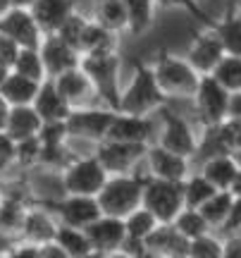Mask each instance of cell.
I'll return each instance as SVG.
<instances>
[{
    "instance_id": "obj_1",
    "label": "cell",
    "mask_w": 241,
    "mask_h": 258,
    "mask_svg": "<svg viewBox=\"0 0 241 258\" xmlns=\"http://www.w3.org/2000/svg\"><path fill=\"white\" fill-rule=\"evenodd\" d=\"M167 103L170 101L165 98V93L160 91L150 62L136 60L131 64L129 79L122 84L120 101H117L115 110L129 112V115H155Z\"/></svg>"
},
{
    "instance_id": "obj_2",
    "label": "cell",
    "mask_w": 241,
    "mask_h": 258,
    "mask_svg": "<svg viewBox=\"0 0 241 258\" xmlns=\"http://www.w3.org/2000/svg\"><path fill=\"white\" fill-rule=\"evenodd\" d=\"M150 67H153L155 82H158L160 91L165 93L167 101H172V98L189 101L194 96L201 74L186 62L184 55H177V53H170V50H160L158 55L153 57Z\"/></svg>"
},
{
    "instance_id": "obj_3",
    "label": "cell",
    "mask_w": 241,
    "mask_h": 258,
    "mask_svg": "<svg viewBox=\"0 0 241 258\" xmlns=\"http://www.w3.org/2000/svg\"><path fill=\"white\" fill-rule=\"evenodd\" d=\"M141 191H143V175L141 172L108 175L103 189L96 194V201L101 206L103 215L127 218L131 211H136L141 206Z\"/></svg>"
},
{
    "instance_id": "obj_4",
    "label": "cell",
    "mask_w": 241,
    "mask_h": 258,
    "mask_svg": "<svg viewBox=\"0 0 241 258\" xmlns=\"http://www.w3.org/2000/svg\"><path fill=\"white\" fill-rule=\"evenodd\" d=\"M86 77L91 79L93 89L98 93L103 105L117 108L122 91V55L120 50L112 53H98V55H82L79 60Z\"/></svg>"
},
{
    "instance_id": "obj_5",
    "label": "cell",
    "mask_w": 241,
    "mask_h": 258,
    "mask_svg": "<svg viewBox=\"0 0 241 258\" xmlns=\"http://www.w3.org/2000/svg\"><path fill=\"white\" fill-rule=\"evenodd\" d=\"M155 120H158V137L155 144L172 153L189 158L194 163L196 148H198V127L191 120H186L182 112H177L170 105H163L155 112Z\"/></svg>"
},
{
    "instance_id": "obj_6",
    "label": "cell",
    "mask_w": 241,
    "mask_h": 258,
    "mask_svg": "<svg viewBox=\"0 0 241 258\" xmlns=\"http://www.w3.org/2000/svg\"><path fill=\"white\" fill-rule=\"evenodd\" d=\"M105 179H108V172L98 163V158L93 156V151L91 153H76L57 175L60 191L79 194V196H96L103 189Z\"/></svg>"
},
{
    "instance_id": "obj_7",
    "label": "cell",
    "mask_w": 241,
    "mask_h": 258,
    "mask_svg": "<svg viewBox=\"0 0 241 258\" xmlns=\"http://www.w3.org/2000/svg\"><path fill=\"white\" fill-rule=\"evenodd\" d=\"M115 117V108L110 105H89V108H74L67 117V132L72 144H84L93 148L98 141L108 139V129Z\"/></svg>"
},
{
    "instance_id": "obj_8",
    "label": "cell",
    "mask_w": 241,
    "mask_h": 258,
    "mask_svg": "<svg viewBox=\"0 0 241 258\" xmlns=\"http://www.w3.org/2000/svg\"><path fill=\"white\" fill-rule=\"evenodd\" d=\"M189 101L194 105V124L198 129L213 127V124H220L222 120H227L229 91L222 89L210 74H201L198 86Z\"/></svg>"
},
{
    "instance_id": "obj_9",
    "label": "cell",
    "mask_w": 241,
    "mask_h": 258,
    "mask_svg": "<svg viewBox=\"0 0 241 258\" xmlns=\"http://www.w3.org/2000/svg\"><path fill=\"white\" fill-rule=\"evenodd\" d=\"M141 206L153 213V218L158 222L170 225L179 215V211L184 208L182 182H167V179H155V177H143Z\"/></svg>"
},
{
    "instance_id": "obj_10",
    "label": "cell",
    "mask_w": 241,
    "mask_h": 258,
    "mask_svg": "<svg viewBox=\"0 0 241 258\" xmlns=\"http://www.w3.org/2000/svg\"><path fill=\"white\" fill-rule=\"evenodd\" d=\"M148 146H136V144H122L112 139H103L93 146V156L105 167L108 175H127V172H139L141 160Z\"/></svg>"
},
{
    "instance_id": "obj_11",
    "label": "cell",
    "mask_w": 241,
    "mask_h": 258,
    "mask_svg": "<svg viewBox=\"0 0 241 258\" xmlns=\"http://www.w3.org/2000/svg\"><path fill=\"white\" fill-rule=\"evenodd\" d=\"M191 160L179 153H172L167 148L150 144L143 153L141 160V175L143 177H155V179H167V182H182L186 179V175L191 172Z\"/></svg>"
},
{
    "instance_id": "obj_12",
    "label": "cell",
    "mask_w": 241,
    "mask_h": 258,
    "mask_svg": "<svg viewBox=\"0 0 241 258\" xmlns=\"http://www.w3.org/2000/svg\"><path fill=\"white\" fill-rule=\"evenodd\" d=\"M158 137V120L155 115H129V112L115 110L112 124L108 129V139L122 141V144H136V146H150Z\"/></svg>"
},
{
    "instance_id": "obj_13",
    "label": "cell",
    "mask_w": 241,
    "mask_h": 258,
    "mask_svg": "<svg viewBox=\"0 0 241 258\" xmlns=\"http://www.w3.org/2000/svg\"><path fill=\"white\" fill-rule=\"evenodd\" d=\"M50 211L55 213L60 225L86 230L93 220H98L103 213L96 196H79V194H60L53 201H46Z\"/></svg>"
},
{
    "instance_id": "obj_14",
    "label": "cell",
    "mask_w": 241,
    "mask_h": 258,
    "mask_svg": "<svg viewBox=\"0 0 241 258\" xmlns=\"http://www.w3.org/2000/svg\"><path fill=\"white\" fill-rule=\"evenodd\" d=\"M57 225L60 222H57L55 213L50 211V206L46 201H34L31 199V203L27 206V213H24V220H22L17 239L34 244V246L48 244V241L55 239Z\"/></svg>"
},
{
    "instance_id": "obj_15",
    "label": "cell",
    "mask_w": 241,
    "mask_h": 258,
    "mask_svg": "<svg viewBox=\"0 0 241 258\" xmlns=\"http://www.w3.org/2000/svg\"><path fill=\"white\" fill-rule=\"evenodd\" d=\"M222 55H224V48L220 43L217 34L210 27H201L194 31L184 57L198 74H210L215 70V64L222 60Z\"/></svg>"
},
{
    "instance_id": "obj_16",
    "label": "cell",
    "mask_w": 241,
    "mask_h": 258,
    "mask_svg": "<svg viewBox=\"0 0 241 258\" xmlns=\"http://www.w3.org/2000/svg\"><path fill=\"white\" fill-rule=\"evenodd\" d=\"M0 36L10 38L19 48H38L43 34L27 8H10L0 17Z\"/></svg>"
},
{
    "instance_id": "obj_17",
    "label": "cell",
    "mask_w": 241,
    "mask_h": 258,
    "mask_svg": "<svg viewBox=\"0 0 241 258\" xmlns=\"http://www.w3.org/2000/svg\"><path fill=\"white\" fill-rule=\"evenodd\" d=\"M57 91L62 93V98L67 101V105L74 110V108H89V105H98L101 98L93 89L91 79L86 77L82 67H74V70H67V72L57 74L55 79Z\"/></svg>"
},
{
    "instance_id": "obj_18",
    "label": "cell",
    "mask_w": 241,
    "mask_h": 258,
    "mask_svg": "<svg viewBox=\"0 0 241 258\" xmlns=\"http://www.w3.org/2000/svg\"><path fill=\"white\" fill-rule=\"evenodd\" d=\"M38 53H41V60H43L48 79H55L57 74L79 67V60H82L79 50L72 48L69 43H65L57 34H48V36L41 38Z\"/></svg>"
},
{
    "instance_id": "obj_19",
    "label": "cell",
    "mask_w": 241,
    "mask_h": 258,
    "mask_svg": "<svg viewBox=\"0 0 241 258\" xmlns=\"http://www.w3.org/2000/svg\"><path fill=\"white\" fill-rule=\"evenodd\" d=\"M86 237L91 241V249L108 256L112 251L124 249L127 244V232H124V220L112 218V215H101L86 227Z\"/></svg>"
},
{
    "instance_id": "obj_20",
    "label": "cell",
    "mask_w": 241,
    "mask_h": 258,
    "mask_svg": "<svg viewBox=\"0 0 241 258\" xmlns=\"http://www.w3.org/2000/svg\"><path fill=\"white\" fill-rule=\"evenodd\" d=\"M76 10H79V0H36L29 8V12L38 24L41 34L48 36V34H55L65 24V19L74 15Z\"/></svg>"
},
{
    "instance_id": "obj_21",
    "label": "cell",
    "mask_w": 241,
    "mask_h": 258,
    "mask_svg": "<svg viewBox=\"0 0 241 258\" xmlns=\"http://www.w3.org/2000/svg\"><path fill=\"white\" fill-rule=\"evenodd\" d=\"M189 241L172 227V225H163L160 222L155 230L150 232L146 241H143V256L146 258H172L186 253Z\"/></svg>"
},
{
    "instance_id": "obj_22",
    "label": "cell",
    "mask_w": 241,
    "mask_h": 258,
    "mask_svg": "<svg viewBox=\"0 0 241 258\" xmlns=\"http://www.w3.org/2000/svg\"><path fill=\"white\" fill-rule=\"evenodd\" d=\"M34 110L38 112V117L43 122H65L69 117L72 108L67 105V101L62 98V93L57 91V86L53 79H46L41 82L36 91V98H34Z\"/></svg>"
},
{
    "instance_id": "obj_23",
    "label": "cell",
    "mask_w": 241,
    "mask_h": 258,
    "mask_svg": "<svg viewBox=\"0 0 241 258\" xmlns=\"http://www.w3.org/2000/svg\"><path fill=\"white\" fill-rule=\"evenodd\" d=\"M198 172H201L217 191H229L232 179L236 177V172H239V165H236L234 156L220 153V156H210V158L198 160Z\"/></svg>"
},
{
    "instance_id": "obj_24",
    "label": "cell",
    "mask_w": 241,
    "mask_h": 258,
    "mask_svg": "<svg viewBox=\"0 0 241 258\" xmlns=\"http://www.w3.org/2000/svg\"><path fill=\"white\" fill-rule=\"evenodd\" d=\"M112 50H120V36L89 17L82 41H79V55H98V53H112Z\"/></svg>"
},
{
    "instance_id": "obj_25",
    "label": "cell",
    "mask_w": 241,
    "mask_h": 258,
    "mask_svg": "<svg viewBox=\"0 0 241 258\" xmlns=\"http://www.w3.org/2000/svg\"><path fill=\"white\" fill-rule=\"evenodd\" d=\"M89 17L101 27L110 29L112 34H127V8L124 0H93Z\"/></svg>"
},
{
    "instance_id": "obj_26",
    "label": "cell",
    "mask_w": 241,
    "mask_h": 258,
    "mask_svg": "<svg viewBox=\"0 0 241 258\" xmlns=\"http://www.w3.org/2000/svg\"><path fill=\"white\" fill-rule=\"evenodd\" d=\"M43 120L38 117V112L34 110V105H12L8 115V124H5V132L15 141H24V139H31L38 134Z\"/></svg>"
},
{
    "instance_id": "obj_27",
    "label": "cell",
    "mask_w": 241,
    "mask_h": 258,
    "mask_svg": "<svg viewBox=\"0 0 241 258\" xmlns=\"http://www.w3.org/2000/svg\"><path fill=\"white\" fill-rule=\"evenodd\" d=\"M41 84L34 82V79H27L22 74L12 72L5 77V82L0 84V96L10 103V105H31L34 98H36V91Z\"/></svg>"
},
{
    "instance_id": "obj_28",
    "label": "cell",
    "mask_w": 241,
    "mask_h": 258,
    "mask_svg": "<svg viewBox=\"0 0 241 258\" xmlns=\"http://www.w3.org/2000/svg\"><path fill=\"white\" fill-rule=\"evenodd\" d=\"M124 8H127V34L141 36L153 27L158 15L155 0H124Z\"/></svg>"
},
{
    "instance_id": "obj_29",
    "label": "cell",
    "mask_w": 241,
    "mask_h": 258,
    "mask_svg": "<svg viewBox=\"0 0 241 258\" xmlns=\"http://www.w3.org/2000/svg\"><path fill=\"white\" fill-rule=\"evenodd\" d=\"M217 34L220 43H222L227 55H239L241 57V19L234 12V5L224 12L220 19H215V24L210 27Z\"/></svg>"
},
{
    "instance_id": "obj_30",
    "label": "cell",
    "mask_w": 241,
    "mask_h": 258,
    "mask_svg": "<svg viewBox=\"0 0 241 258\" xmlns=\"http://www.w3.org/2000/svg\"><path fill=\"white\" fill-rule=\"evenodd\" d=\"M232 203H234V196L229 191H215L213 196L198 208V211H201V215L205 218L208 227L220 234L224 220H227V215H229V211H232Z\"/></svg>"
},
{
    "instance_id": "obj_31",
    "label": "cell",
    "mask_w": 241,
    "mask_h": 258,
    "mask_svg": "<svg viewBox=\"0 0 241 258\" xmlns=\"http://www.w3.org/2000/svg\"><path fill=\"white\" fill-rule=\"evenodd\" d=\"M217 191L208 179H205L198 170H191L186 179H182V196H184V206L186 208H201L213 194Z\"/></svg>"
},
{
    "instance_id": "obj_32",
    "label": "cell",
    "mask_w": 241,
    "mask_h": 258,
    "mask_svg": "<svg viewBox=\"0 0 241 258\" xmlns=\"http://www.w3.org/2000/svg\"><path fill=\"white\" fill-rule=\"evenodd\" d=\"M10 70L22 74V77H27V79H34V82H38V84L48 79L38 48H19V53H17V57H15V62H12Z\"/></svg>"
},
{
    "instance_id": "obj_33",
    "label": "cell",
    "mask_w": 241,
    "mask_h": 258,
    "mask_svg": "<svg viewBox=\"0 0 241 258\" xmlns=\"http://www.w3.org/2000/svg\"><path fill=\"white\" fill-rule=\"evenodd\" d=\"M62 249L69 253V258H82L86 256L91 249V241L86 237V230H79V227H69V225H57L55 239Z\"/></svg>"
},
{
    "instance_id": "obj_34",
    "label": "cell",
    "mask_w": 241,
    "mask_h": 258,
    "mask_svg": "<svg viewBox=\"0 0 241 258\" xmlns=\"http://www.w3.org/2000/svg\"><path fill=\"white\" fill-rule=\"evenodd\" d=\"M170 225H172V227H175V230L179 232L186 241L196 239V237H201V234L213 232L210 227H208V222H205V218L201 215V211H198V208H186V206L179 211V215H177Z\"/></svg>"
},
{
    "instance_id": "obj_35",
    "label": "cell",
    "mask_w": 241,
    "mask_h": 258,
    "mask_svg": "<svg viewBox=\"0 0 241 258\" xmlns=\"http://www.w3.org/2000/svg\"><path fill=\"white\" fill-rule=\"evenodd\" d=\"M210 77L229 93L241 91V57L224 53L222 60L215 64V70L210 72Z\"/></svg>"
},
{
    "instance_id": "obj_36",
    "label": "cell",
    "mask_w": 241,
    "mask_h": 258,
    "mask_svg": "<svg viewBox=\"0 0 241 258\" xmlns=\"http://www.w3.org/2000/svg\"><path fill=\"white\" fill-rule=\"evenodd\" d=\"M38 163H41V141H38V137L17 141L15 170L24 172V175H31V172H36L38 170Z\"/></svg>"
},
{
    "instance_id": "obj_37",
    "label": "cell",
    "mask_w": 241,
    "mask_h": 258,
    "mask_svg": "<svg viewBox=\"0 0 241 258\" xmlns=\"http://www.w3.org/2000/svg\"><path fill=\"white\" fill-rule=\"evenodd\" d=\"M186 256L189 258H222V234L217 232H208L196 239L189 241L186 246Z\"/></svg>"
},
{
    "instance_id": "obj_38",
    "label": "cell",
    "mask_w": 241,
    "mask_h": 258,
    "mask_svg": "<svg viewBox=\"0 0 241 258\" xmlns=\"http://www.w3.org/2000/svg\"><path fill=\"white\" fill-rule=\"evenodd\" d=\"M86 22H89V15H84L82 10H76L74 15H69V17L65 19V24L57 29L55 34L62 38L65 43H69L72 48L79 50V41H82L84 29H86Z\"/></svg>"
},
{
    "instance_id": "obj_39",
    "label": "cell",
    "mask_w": 241,
    "mask_h": 258,
    "mask_svg": "<svg viewBox=\"0 0 241 258\" xmlns=\"http://www.w3.org/2000/svg\"><path fill=\"white\" fill-rule=\"evenodd\" d=\"M155 5H158V10H184L201 27H213L215 24V17L203 12V8L198 5V0H155Z\"/></svg>"
},
{
    "instance_id": "obj_40",
    "label": "cell",
    "mask_w": 241,
    "mask_h": 258,
    "mask_svg": "<svg viewBox=\"0 0 241 258\" xmlns=\"http://www.w3.org/2000/svg\"><path fill=\"white\" fill-rule=\"evenodd\" d=\"M36 137H38V141H41V146H43V148L67 146V144H69L67 122H43Z\"/></svg>"
},
{
    "instance_id": "obj_41",
    "label": "cell",
    "mask_w": 241,
    "mask_h": 258,
    "mask_svg": "<svg viewBox=\"0 0 241 258\" xmlns=\"http://www.w3.org/2000/svg\"><path fill=\"white\" fill-rule=\"evenodd\" d=\"M15 156H17V141L5 129H0V179H5L15 170Z\"/></svg>"
},
{
    "instance_id": "obj_42",
    "label": "cell",
    "mask_w": 241,
    "mask_h": 258,
    "mask_svg": "<svg viewBox=\"0 0 241 258\" xmlns=\"http://www.w3.org/2000/svg\"><path fill=\"white\" fill-rule=\"evenodd\" d=\"M222 237H229V234H241V199H234L232 203V211L224 220L222 230H220Z\"/></svg>"
},
{
    "instance_id": "obj_43",
    "label": "cell",
    "mask_w": 241,
    "mask_h": 258,
    "mask_svg": "<svg viewBox=\"0 0 241 258\" xmlns=\"http://www.w3.org/2000/svg\"><path fill=\"white\" fill-rule=\"evenodd\" d=\"M17 53H19L17 43H12V41H10V38H5V36H0V64L12 67V62H15Z\"/></svg>"
},
{
    "instance_id": "obj_44",
    "label": "cell",
    "mask_w": 241,
    "mask_h": 258,
    "mask_svg": "<svg viewBox=\"0 0 241 258\" xmlns=\"http://www.w3.org/2000/svg\"><path fill=\"white\" fill-rule=\"evenodd\" d=\"M3 258H38V246L27 244V241H17Z\"/></svg>"
},
{
    "instance_id": "obj_45",
    "label": "cell",
    "mask_w": 241,
    "mask_h": 258,
    "mask_svg": "<svg viewBox=\"0 0 241 258\" xmlns=\"http://www.w3.org/2000/svg\"><path fill=\"white\" fill-rule=\"evenodd\" d=\"M222 258H241V234L222 237Z\"/></svg>"
},
{
    "instance_id": "obj_46",
    "label": "cell",
    "mask_w": 241,
    "mask_h": 258,
    "mask_svg": "<svg viewBox=\"0 0 241 258\" xmlns=\"http://www.w3.org/2000/svg\"><path fill=\"white\" fill-rule=\"evenodd\" d=\"M38 258H69V253L57 241H48V244L38 246Z\"/></svg>"
},
{
    "instance_id": "obj_47",
    "label": "cell",
    "mask_w": 241,
    "mask_h": 258,
    "mask_svg": "<svg viewBox=\"0 0 241 258\" xmlns=\"http://www.w3.org/2000/svg\"><path fill=\"white\" fill-rule=\"evenodd\" d=\"M227 117H229V120H241V91L229 93V103H227Z\"/></svg>"
},
{
    "instance_id": "obj_48",
    "label": "cell",
    "mask_w": 241,
    "mask_h": 258,
    "mask_svg": "<svg viewBox=\"0 0 241 258\" xmlns=\"http://www.w3.org/2000/svg\"><path fill=\"white\" fill-rule=\"evenodd\" d=\"M17 241L19 239L15 237V234H10V232H5V230H0V258L5 256V253H8V251L12 249Z\"/></svg>"
},
{
    "instance_id": "obj_49",
    "label": "cell",
    "mask_w": 241,
    "mask_h": 258,
    "mask_svg": "<svg viewBox=\"0 0 241 258\" xmlns=\"http://www.w3.org/2000/svg\"><path fill=\"white\" fill-rule=\"evenodd\" d=\"M10 108H12V105H10V103L5 101L3 96H0V129H5V124H8V115H10Z\"/></svg>"
},
{
    "instance_id": "obj_50",
    "label": "cell",
    "mask_w": 241,
    "mask_h": 258,
    "mask_svg": "<svg viewBox=\"0 0 241 258\" xmlns=\"http://www.w3.org/2000/svg\"><path fill=\"white\" fill-rule=\"evenodd\" d=\"M229 194H232L234 199H241V167L239 172H236V177L232 179V186H229Z\"/></svg>"
},
{
    "instance_id": "obj_51",
    "label": "cell",
    "mask_w": 241,
    "mask_h": 258,
    "mask_svg": "<svg viewBox=\"0 0 241 258\" xmlns=\"http://www.w3.org/2000/svg\"><path fill=\"white\" fill-rule=\"evenodd\" d=\"M105 258H139L136 253H131V251L127 249H120V251H112V253H108Z\"/></svg>"
},
{
    "instance_id": "obj_52",
    "label": "cell",
    "mask_w": 241,
    "mask_h": 258,
    "mask_svg": "<svg viewBox=\"0 0 241 258\" xmlns=\"http://www.w3.org/2000/svg\"><path fill=\"white\" fill-rule=\"evenodd\" d=\"M34 3H36V0H10V5H12V8H31V5H34Z\"/></svg>"
},
{
    "instance_id": "obj_53",
    "label": "cell",
    "mask_w": 241,
    "mask_h": 258,
    "mask_svg": "<svg viewBox=\"0 0 241 258\" xmlns=\"http://www.w3.org/2000/svg\"><path fill=\"white\" fill-rule=\"evenodd\" d=\"M10 8H12V5H10V0H0V17H3Z\"/></svg>"
},
{
    "instance_id": "obj_54",
    "label": "cell",
    "mask_w": 241,
    "mask_h": 258,
    "mask_svg": "<svg viewBox=\"0 0 241 258\" xmlns=\"http://www.w3.org/2000/svg\"><path fill=\"white\" fill-rule=\"evenodd\" d=\"M10 74V67H5V64H0V84L5 82V77Z\"/></svg>"
},
{
    "instance_id": "obj_55",
    "label": "cell",
    "mask_w": 241,
    "mask_h": 258,
    "mask_svg": "<svg viewBox=\"0 0 241 258\" xmlns=\"http://www.w3.org/2000/svg\"><path fill=\"white\" fill-rule=\"evenodd\" d=\"M82 258H105L103 253H98V251H89L86 256H82Z\"/></svg>"
},
{
    "instance_id": "obj_56",
    "label": "cell",
    "mask_w": 241,
    "mask_h": 258,
    "mask_svg": "<svg viewBox=\"0 0 241 258\" xmlns=\"http://www.w3.org/2000/svg\"><path fill=\"white\" fill-rule=\"evenodd\" d=\"M234 160H236V165L241 167V148H239V151H236V153H234Z\"/></svg>"
},
{
    "instance_id": "obj_57",
    "label": "cell",
    "mask_w": 241,
    "mask_h": 258,
    "mask_svg": "<svg viewBox=\"0 0 241 258\" xmlns=\"http://www.w3.org/2000/svg\"><path fill=\"white\" fill-rule=\"evenodd\" d=\"M234 12H236V17L241 19V0H239V3H236V5H234Z\"/></svg>"
},
{
    "instance_id": "obj_58",
    "label": "cell",
    "mask_w": 241,
    "mask_h": 258,
    "mask_svg": "<svg viewBox=\"0 0 241 258\" xmlns=\"http://www.w3.org/2000/svg\"><path fill=\"white\" fill-rule=\"evenodd\" d=\"M172 258H189V256H186V253H182V256H172Z\"/></svg>"
},
{
    "instance_id": "obj_59",
    "label": "cell",
    "mask_w": 241,
    "mask_h": 258,
    "mask_svg": "<svg viewBox=\"0 0 241 258\" xmlns=\"http://www.w3.org/2000/svg\"><path fill=\"white\" fill-rule=\"evenodd\" d=\"M0 201H3V186H0Z\"/></svg>"
}]
</instances>
